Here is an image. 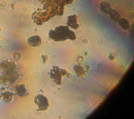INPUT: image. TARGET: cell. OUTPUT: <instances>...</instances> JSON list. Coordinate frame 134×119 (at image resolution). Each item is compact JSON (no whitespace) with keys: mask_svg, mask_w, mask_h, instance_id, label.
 <instances>
[{"mask_svg":"<svg viewBox=\"0 0 134 119\" xmlns=\"http://www.w3.org/2000/svg\"><path fill=\"white\" fill-rule=\"evenodd\" d=\"M73 1L74 0H64V2L65 5H66V4H70L72 3Z\"/></svg>","mask_w":134,"mask_h":119,"instance_id":"2e32d148","label":"cell"},{"mask_svg":"<svg viewBox=\"0 0 134 119\" xmlns=\"http://www.w3.org/2000/svg\"><path fill=\"white\" fill-rule=\"evenodd\" d=\"M20 72L16 69L8 70L3 72L0 75V83L4 84L7 83H14L20 77Z\"/></svg>","mask_w":134,"mask_h":119,"instance_id":"3957f363","label":"cell"},{"mask_svg":"<svg viewBox=\"0 0 134 119\" xmlns=\"http://www.w3.org/2000/svg\"><path fill=\"white\" fill-rule=\"evenodd\" d=\"M66 25L68 27L71 28L78 29L80 26L78 23V16L76 14L69 15L67 18Z\"/></svg>","mask_w":134,"mask_h":119,"instance_id":"ba28073f","label":"cell"},{"mask_svg":"<svg viewBox=\"0 0 134 119\" xmlns=\"http://www.w3.org/2000/svg\"><path fill=\"white\" fill-rule=\"evenodd\" d=\"M34 103L38 107L37 111H44L47 110L49 107L48 98L41 94H38L35 97Z\"/></svg>","mask_w":134,"mask_h":119,"instance_id":"5b68a950","label":"cell"},{"mask_svg":"<svg viewBox=\"0 0 134 119\" xmlns=\"http://www.w3.org/2000/svg\"><path fill=\"white\" fill-rule=\"evenodd\" d=\"M117 22L119 26L125 30H128L130 28V24L126 18L120 17Z\"/></svg>","mask_w":134,"mask_h":119,"instance_id":"7c38bea8","label":"cell"},{"mask_svg":"<svg viewBox=\"0 0 134 119\" xmlns=\"http://www.w3.org/2000/svg\"><path fill=\"white\" fill-rule=\"evenodd\" d=\"M41 57H42V59L43 63H45L49 58L48 56L47 55H42Z\"/></svg>","mask_w":134,"mask_h":119,"instance_id":"9a60e30c","label":"cell"},{"mask_svg":"<svg viewBox=\"0 0 134 119\" xmlns=\"http://www.w3.org/2000/svg\"><path fill=\"white\" fill-rule=\"evenodd\" d=\"M14 92L15 94L21 98H24L29 94L28 91L24 83L16 84L14 88Z\"/></svg>","mask_w":134,"mask_h":119,"instance_id":"52a82bcc","label":"cell"},{"mask_svg":"<svg viewBox=\"0 0 134 119\" xmlns=\"http://www.w3.org/2000/svg\"><path fill=\"white\" fill-rule=\"evenodd\" d=\"M1 93L0 94V99L3 98L4 101L6 103H10L13 99V96L15 95L14 92L6 90L5 88H2L1 89Z\"/></svg>","mask_w":134,"mask_h":119,"instance_id":"9c48e42d","label":"cell"},{"mask_svg":"<svg viewBox=\"0 0 134 119\" xmlns=\"http://www.w3.org/2000/svg\"><path fill=\"white\" fill-rule=\"evenodd\" d=\"M1 36H0V39H1Z\"/></svg>","mask_w":134,"mask_h":119,"instance_id":"e0dca14e","label":"cell"},{"mask_svg":"<svg viewBox=\"0 0 134 119\" xmlns=\"http://www.w3.org/2000/svg\"><path fill=\"white\" fill-rule=\"evenodd\" d=\"M52 17L51 14L44 9L43 11L40 10V8L35 10L31 14V18L34 23L39 25H41L43 23L47 21Z\"/></svg>","mask_w":134,"mask_h":119,"instance_id":"277c9868","label":"cell"},{"mask_svg":"<svg viewBox=\"0 0 134 119\" xmlns=\"http://www.w3.org/2000/svg\"><path fill=\"white\" fill-rule=\"evenodd\" d=\"M27 42L29 46L36 47L41 45L42 41L41 37L39 35H33L27 38Z\"/></svg>","mask_w":134,"mask_h":119,"instance_id":"30bf717a","label":"cell"},{"mask_svg":"<svg viewBox=\"0 0 134 119\" xmlns=\"http://www.w3.org/2000/svg\"><path fill=\"white\" fill-rule=\"evenodd\" d=\"M48 35L50 39L56 42L64 41L68 39L74 40L76 39L75 33L68 26H57L54 29H50Z\"/></svg>","mask_w":134,"mask_h":119,"instance_id":"6da1fadb","label":"cell"},{"mask_svg":"<svg viewBox=\"0 0 134 119\" xmlns=\"http://www.w3.org/2000/svg\"><path fill=\"white\" fill-rule=\"evenodd\" d=\"M107 14L108 15L110 19L114 22L117 21V20L120 17V15L118 13V12L115 9L112 8L110 10V11Z\"/></svg>","mask_w":134,"mask_h":119,"instance_id":"5bb4252c","label":"cell"},{"mask_svg":"<svg viewBox=\"0 0 134 119\" xmlns=\"http://www.w3.org/2000/svg\"><path fill=\"white\" fill-rule=\"evenodd\" d=\"M73 70L77 77L82 78L85 76L86 73L88 71V69L86 67H83L79 64H75L73 67Z\"/></svg>","mask_w":134,"mask_h":119,"instance_id":"8fae6325","label":"cell"},{"mask_svg":"<svg viewBox=\"0 0 134 119\" xmlns=\"http://www.w3.org/2000/svg\"><path fill=\"white\" fill-rule=\"evenodd\" d=\"M17 64L14 60L4 59L0 61V69L3 71L16 69Z\"/></svg>","mask_w":134,"mask_h":119,"instance_id":"8992f818","label":"cell"},{"mask_svg":"<svg viewBox=\"0 0 134 119\" xmlns=\"http://www.w3.org/2000/svg\"><path fill=\"white\" fill-rule=\"evenodd\" d=\"M100 10L105 14H108V13L111 9V7L110 5L106 1L102 2L99 5Z\"/></svg>","mask_w":134,"mask_h":119,"instance_id":"4fadbf2b","label":"cell"},{"mask_svg":"<svg viewBox=\"0 0 134 119\" xmlns=\"http://www.w3.org/2000/svg\"><path fill=\"white\" fill-rule=\"evenodd\" d=\"M68 71L59 66H53L50 70L49 76L54 83L57 85H60L62 83V77L66 75Z\"/></svg>","mask_w":134,"mask_h":119,"instance_id":"7a4b0ae2","label":"cell"}]
</instances>
